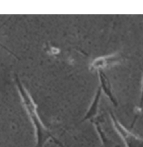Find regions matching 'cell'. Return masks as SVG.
I'll return each mask as SVG.
<instances>
[{
    "mask_svg": "<svg viewBox=\"0 0 143 147\" xmlns=\"http://www.w3.org/2000/svg\"><path fill=\"white\" fill-rule=\"evenodd\" d=\"M16 85H17L18 92L21 97L22 103L27 112L30 121L32 123L34 126V131H35L36 137V147H44V144L47 142V141L51 140L54 141L56 144L60 147H64L61 142L57 140L52 134L49 132V131L45 127L44 123L40 119L39 116L37 112V107L36 103H34L32 97L30 96L29 93L24 88L21 82L20 81L18 77L15 78Z\"/></svg>",
    "mask_w": 143,
    "mask_h": 147,
    "instance_id": "obj_1",
    "label": "cell"
},
{
    "mask_svg": "<svg viewBox=\"0 0 143 147\" xmlns=\"http://www.w3.org/2000/svg\"><path fill=\"white\" fill-rule=\"evenodd\" d=\"M98 76H99V80H100V88H101L102 91H104L106 96L109 98L111 102H112L113 104L116 106L117 105V101H116L115 98H114V96L112 92V87L110 85V80H109L108 78L107 77L102 70H98Z\"/></svg>",
    "mask_w": 143,
    "mask_h": 147,
    "instance_id": "obj_2",
    "label": "cell"
},
{
    "mask_svg": "<svg viewBox=\"0 0 143 147\" xmlns=\"http://www.w3.org/2000/svg\"><path fill=\"white\" fill-rule=\"evenodd\" d=\"M101 94H102V90L100 87L97 89V92H96L95 96H94V99H93L91 105L90 106V109L87 111V113H86L85 116H84L83 121L85 120H92L94 119L97 115V111H98V106L100 105V98H101Z\"/></svg>",
    "mask_w": 143,
    "mask_h": 147,
    "instance_id": "obj_3",
    "label": "cell"
}]
</instances>
